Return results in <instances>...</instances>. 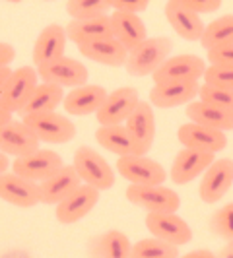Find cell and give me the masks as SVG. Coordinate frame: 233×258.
<instances>
[{
	"instance_id": "6da1fadb",
	"label": "cell",
	"mask_w": 233,
	"mask_h": 258,
	"mask_svg": "<svg viewBox=\"0 0 233 258\" xmlns=\"http://www.w3.org/2000/svg\"><path fill=\"white\" fill-rule=\"evenodd\" d=\"M171 51H173V41L169 37H148L140 47L129 52V60L125 68L130 76H154L159 66L169 58Z\"/></svg>"
},
{
	"instance_id": "7a4b0ae2",
	"label": "cell",
	"mask_w": 233,
	"mask_h": 258,
	"mask_svg": "<svg viewBox=\"0 0 233 258\" xmlns=\"http://www.w3.org/2000/svg\"><path fill=\"white\" fill-rule=\"evenodd\" d=\"M74 169L78 171L84 184H90L93 188L109 190L115 184V171L107 163V159L101 157L99 152H95L90 146H80L74 154L72 161Z\"/></svg>"
},
{
	"instance_id": "3957f363",
	"label": "cell",
	"mask_w": 233,
	"mask_h": 258,
	"mask_svg": "<svg viewBox=\"0 0 233 258\" xmlns=\"http://www.w3.org/2000/svg\"><path fill=\"white\" fill-rule=\"evenodd\" d=\"M125 196L130 204L142 208L148 214H177L181 208V196L163 184L159 186L129 184Z\"/></svg>"
},
{
	"instance_id": "277c9868",
	"label": "cell",
	"mask_w": 233,
	"mask_h": 258,
	"mask_svg": "<svg viewBox=\"0 0 233 258\" xmlns=\"http://www.w3.org/2000/svg\"><path fill=\"white\" fill-rule=\"evenodd\" d=\"M116 173L130 184L140 186H159L167 179L163 165L146 155H127L116 159Z\"/></svg>"
},
{
	"instance_id": "5b68a950",
	"label": "cell",
	"mask_w": 233,
	"mask_h": 258,
	"mask_svg": "<svg viewBox=\"0 0 233 258\" xmlns=\"http://www.w3.org/2000/svg\"><path fill=\"white\" fill-rule=\"evenodd\" d=\"M63 167H65V163H63L61 154H56L52 150H37L26 157L14 159L12 173L24 177L27 181L41 184L49 177H52L54 173H59Z\"/></svg>"
},
{
	"instance_id": "8992f818",
	"label": "cell",
	"mask_w": 233,
	"mask_h": 258,
	"mask_svg": "<svg viewBox=\"0 0 233 258\" xmlns=\"http://www.w3.org/2000/svg\"><path fill=\"white\" fill-rule=\"evenodd\" d=\"M31 132L39 138V142L47 144H66L74 140L76 124L61 113H45V115H31L24 118Z\"/></svg>"
},
{
	"instance_id": "52a82bcc",
	"label": "cell",
	"mask_w": 233,
	"mask_h": 258,
	"mask_svg": "<svg viewBox=\"0 0 233 258\" xmlns=\"http://www.w3.org/2000/svg\"><path fill=\"white\" fill-rule=\"evenodd\" d=\"M39 86V74L35 66H20L12 72L10 80L6 82L4 90L0 93L2 103L6 105L12 113H20L24 105L29 101L33 91Z\"/></svg>"
},
{
	"instance_id": "ba28073f",
	"label": "cell",
	"mask_w": 233,
	"mask_h": 258,
	"mask_svg": "<svg viewBox=\"0 0 233 258\" xmlns=\"http://www.w3.org/2000/svg\"><path fill=\"white\" fill-rule=\"evenodd\" d=\"M39 78L45 82V84H54L59 88H80V86H86L88 84V68L84 62H80L76 58H70V56H63L59 60H52L49 64L37 68Z\"/></svg>"
},
{
	"instance_id": "9c48e42d",
	"label": "cell",
	"mask_w": 233,
	"mask_h": 258,
	"mask_svg": "<svg viewBox=\"0 0 233 258\" xmlns=\"http://www.w3.org/2000/svg\"><path fill=\"white\" fill-rule=\"evenodd\" d=\"M140 97L136 88H119L115 91H109L105 103L101 109L95 113L97 122L101 126H116V124H125L127 118L132 115V111L138 107Z\"/></svg>"
},
{
	"instance_id": "30bf717a",
	"label": "cell",
	"mask_w": 233,
	"mask_h": 258,
	"mask_svg": "<svg viewBox=\"0 0 233 258\" xmlns=\"http://www.w3.org/2000/svg\"><path fill=\"white\" fill-rule=\"evenodd\" d=\"M206 60L196 54H177L169 56L159 70L155 72L152 80L154 84H165V82H198L204 78L206 72Z\"/></svg>"
},
{
	"instance_id": "8fae6325",
	"label": "cell",
	"mask_w": 233,
	"mask_h": 258,
	"mask_svg": "<svg viewBox=\"0 0 233 258\" xmlns=\"http://www.w3.org/2000/svg\"><path fill=\"white\" fill-rule=\"evenodd\" d=\"M231 184H233V159H229V157H220L202 175V181H200V186H198L200 200L206 202V204H216V202H220L221 198L229 192Z\"/></svg>"
},
{
	"instance_id": "7c38bea8",
	"label": "cell",
	"mask_w": 233,
	"mask_h": 258,
	"mask_svg": "<svg viewBox=\"0 0 233 258\" xmlns=\"http://www.w3.org/2000/svg\"><path fill=\"white\" fill-rule=\"evenodd\" d=\"M146 227L155 239L183 246L193 241V229L179 214H146Z\"/></svg>"
},
{
	"instance_id": "4fadbf2b",
	"label": "cell",
	"mask_w": 233,
	"mask_h": 258,
	"mask_svg": "<svg viewBox=\"0 0 233 258\" xmlns=\"http://www.w3.org/2000/svg\"><path fill=\"white\" fill-rule=\"evenodd\" d=\"M41 150L39 138L31 132L24 120H10L6 124H0V152L6 155L26 157Z\"/></svg>"
},
{
	"instance_id": "5bb4252c",
	"label": "cell",
	"mask_w": 233,
	"mask_h": 258,
	"mask_svg": "<svg viewBox=\"0 0 233 258\" xmlns=\"http://www.w3.org/2000/svg\"><path fill=\"white\" fill-rule=\"evenodd\" d=\"M177 140L183 144V148L208 152V154H218V152L227 148L225 132L206 128V126L196 124V122L181 124L177 130Z\"/></svg>"
},
{
	"instance_id": "9a60e30c",
	"label": "cell",
	"mask_w": 233,
	"mask_h": 258,
	"mask_svg": "<svg viewBox=\"0 0 233 258\" xmlns=\"http://www.w3.org/2000/svg\"><path fill=\"white\" fill-rule=\"evenodd\" d=\"M214 155L216 154L189 150V148L179 150L173 159V165H171V181L175 184H187V182L194 181L196 177L204 175L208 167L216 161Z\"/></svg>"
},
{
	"instance_id": "2e32d148",
	"label": "cell",
	"mask_w": 233,
	"mask_h": 258,
	"mask_svg": "<svg viewBox=\"0 0 233 258\" xmlns=\"http://www.w3.org/2000/svg\"><path fill=\"white\" fill-rule=\"evenodd\" d=\"M200 91L198 82H165L154 84L150 90V103L159 109H173L179 105H189L196 101Z\"/></svg>"
},
{
	"instance_id": "e0dca14e",
	"label": "cell",
	"mask_w": 233,
	"mask_h": 258,
	"mask_svg": "<svg viewBox=\"0 0 233 258\" xmlns=\"http://www.w3.org/2000/svg\"><path fill=\"white\" fill-rule=\"evenodd\" d=\"M97 202H99V190L90 184H82L66 200L56 204V220L65 225L76 223L84 220Z\"/></svg>"
},
{
	"instance_id": "ac0fdd59",
	"label": "cell",
	"mask_w": 233,
	"mask_h": 258,
	"mask_svg": "<svg viewBox=\"0 0 233 258\" xmlns=\"http://www.w3.org/2000/svg\"><path fill=\"white\" fill-rule=\"evenodd\" d=\"M0 198L12 206L33 208L41 202V192L37 182L27 181L16 173H4L0 175Z\"/></svg>"
},
{
	"instance_id": "d6986e66",
	"label": "cell",
	"mask_w": 233,
	"mask_h": 258,
	"mask_svg": "<svg viewBox=\"0 0 233 258\" xmlns=\"http://www.w3.org/2000/svg\"><path fill=\"white\" fill-rule=\"evenodd\" d=\"M66 27L59 26V24H51L47 26L35 39L33 45V64L35 68L49 64L52 60H59L65 56L66 49Z\"/></svg>"
},
{
	"instance_id": "ffe728a7",
	"label": "cell",
	"mask_w": 233,
	"mask_h": 258,
	"mask_svg": "<svg viewBox=\"0 0 233 258\" xmlns=\"http://www.w3.org/2000/svg\"><path fill=\"white\" fill-rule=\"evenodd\" d=\"M109 91L103 86H95V84H86L70 90L65 95V111L68 115L74 116H86L91 113H97L105 103Z\"/></svg>"
},
{
	"instance_id": "44dd1931",
	"label": "cell",
	"mask_w": 233,
	"mask_h": 258,
	"mask_svg": "<svg viewBox=\"0 0 233 258\" xmlns=\"http://www.w3.org/2000/svg\"><path fill=\"white\" fill-rule=\"evenodd\" d=\"M165 18L173 31L185 41H200L206 26L198 14L191 12L181 0H169L165 4Z\"/></svg>"
},
{
	"instance_id": "7402d4cb",
	"label": "cell",
	"mask_w": 233,
	"mask_h": 258,
	"mask_svg": "<svg viewBox=\"0 0 233 258\" xmlns=\"http://www.w3.org/2000/svg\"><path fill=\"white\" fill-rule=\"evenodd\" d=\"M125 126L132 134V138L136 140L138 148H140V154H148L155 140V115L152 103L140 101L138 107L132 111V115L127 118Z\"/></svg>"
},
{
	"instance_id": "603a6c76",
	"label": "cell",
	"mask_w": 233,
	"mask_h": 258,
	"mask_svg": "<svg viewBox=\"0 0 233 258\" xmlns=\"http://www.w3.org/2000/svg\"><path fill=\"white\" fill-rule=\"evenodd\" d=\"M78 186H82V179H80L78 171L74 169V165H65L59 173H54L52 177L39 184L41 202L43 204H61Z\"/></svg>"
},
{
	"instance_id": "cb8c5ba5",
	"label": "cell",
	"mask_w": 233,
	"mask_h": 258,
	"mask_svg": "<svg viewBox=\"0 0 233 258\" xmlns=\"http://www.w3.org/2000/svg\"><path fill=\"white\" fill-rule=\"evenodd\" d=\"M109 16H111L115 39L129 52L134 51L136 47H140L148 39V29H146V24L142 22L140 16L125 12H113Z\"/></svg>"
},
{
	"instance_id": "d4e9b609",
	"label": "cell",
	"mask_w": 233,
	"mask_h": 258,
	"mask_svg": "<svg viewBox=\"0 0 233 258\" xmlns=\"http://www.w3.org/2000/svg\"><path fill=\"white\" fill-rule=\"evenodd\" d=\"M66 35L72 43L86 45L93 41H101V39H113V24H111V16H101V18H93V20H70V24L66 26Z\"/></svg>"
},
{
	"instance_id": "484cf974",
	"label": "cell",
	"mask_w": 233,
	"mask_h": 258,
	"mask_svg": "<svg viewBox=\"0 0 233 258\" xmlns=\"http://www.w3.org/2000/svg\"><path fill=\"white\" fill-rule=\"evenodd\" d=\"M78 51L82 52V56H86L88 60H93V62L103 66H111V68H121L129 60V51L115 37L80 45Z\"/></svg>"
},
{
	"instance_id": "4316f807",
	"label": "cell",
	"mask_w": 233,
	"mask_h": 258,
	"mask_svg": "<svg viewBox=\"0 0 233 258\" xmlns=\"http://www.w3.org/2000/svg\"><path fill=\"white\" fill-rule=\"evenodd\" d=\"M95 140L97 144L105 148L107 152L119 155V157H127V155H142L136 140L132 138L125 124H116V126H99L95 130Z\"/></svg>"
},
{
	"instance_id": "83f0119b",
	"label": "cell",
	"mask_w": 233,
	"mask_h": 258,
	"mask_svg": "<svg viewBox=\"0 0 233 258\" xmlns=\"http://www.w3.org/2000/svg\"><path fill=\"white\" fill-rule=\"evenodd\" d=\"M90 258H130L132 243L123 231H111L97 235L90 241Z\"/></svg>"
},
{
	"instance_id": "f1b7e54d",
	"label": "cell",
	"mask_w": 233,
	"mask_h": 258,
	"mask_svg": "<svg viewBox=\"0 0 233 258\" xmlns=\"http://www.w3.org/2000/svg\"><path fill=\"white\" fill-rule=\"evenodd\" d=\"M187 116L191 118V122L202 124L206 128L220 130V132H227L233 130V113L231 111H223L218 107H212L208 103H202L200 99H196L193 103L187 105L185 109Z\"/></svg>"
},
{
	"instance_id": "f546056e",
	"label": "cell",
	"mask_w": 233,
	"mask_h": 258,
	"mask_svg": "<svg viewBox=\"0 0 233 258\" xmlns=\"http://www.w3.org/2000/svg\"><path fill=\"white\" fill-rule=\"evenodd\" d=\"M65 90L54 86V84H45L41 82L37 90L33 91V95L29 97V101L24 105V109L18 113L24 118L31 115H45V113H54L59 105L65 101Z\"/></svg>"
},
{
	"instance_id": "4dcf8cb0",
	"label": "cell",
	"mask_w": 233,
	"mask_h": 258,
	"mask_svg": "<svg viewBox=\"0 0 233 258\" xmlns=\"http://www.w3.org/2000/svg\"><path fill=\"white\" fill-rule=\"evenodd\" d=\"M200 43L206 51L233 45V14H225L218 20L210 22L204 29V35L200 39Z\"/></svg>"
},
{
	"instance_id": "1f68e13d",
	"label": "cell",
	"mask_w": 233,
	"mask_h": 258,
	"mask_svg": "<svg viewBox=\"0 0 233 258\" xmlns=\"http://www.w3.org/2000/svg\"><path fill=\"white\" fill-rule=\"evenodd\" d=\"M130 258H179V246L169 245L161 239H140L132 245Z\"/></svg>"
},
{
	"instance_id": "d6a6232c",
	"label": "cell",
	"mask_w": 233,
	"mask_h": 258,
	"mask_svg": "<svg viewBox=\"0 0 233 258\" xmlns=\"http://www.w3.org/2000/svg\"><path fill=\"white\" fill-rule=\"evenodd\" d=\"M111 10V2L109 0H95V2H84V0H70L66 2V12L72 20H93V18H101L107 16Z\"/></svg>"
},
{
	"instance_id": "836d02e7",
	"label": "cell",
	"mask_w": 233,
	"mask_h": 258,
	"mask_svg": "<svg viewBox=\"0 0 233 258\" xmlns=\"http://www.w3.org/2000/svg\"><path fill=\"white\" fill-rule=\"evenodd\" d=\"M210 229L225 243L233 241V202L214 212V216L210 218Z\"/></svg>"
},
{
	"instance_id": "e575fe53",
	"label": "cell",
	"mask_w": 233,
	"mask_h": 258,
	"mask_svg": "<svg viewBox=\"0 0 233 258\" xmlns=\"http://www.w3.org/2000/svg\"><path fill=\"white\" fill-rule=\"evenodd\" d=\"M198 99L202 103H208L212 105V107H218V109L231 111L233 113V91L229 90H221V88H214V86L202 84L200 91H198Z\"/></svg>"
},
{
	"instance_id": "d590c367",
	"label": "cell",
	"mask_w": 233,
	"mask_h": 258,
	"mask_svg": "<svg viewBox=\"0 0 233 258\" xmlns=\"http://www.w3.org/2000/svg\"><path fill=\"white\" fill-rule=\"evenodd\" d=\"M204 84L233 91V66L208 64L204 72Z\"/></svg>"
},
{
	"instance_id": "8d00e7d4",
	"label": "cell",
	"mask_w": 233,
	"mask_h": 258,
	"mask_svg": "<svg viewBox=\"0 0 233 258\" xmlns=\"http://www.w3.org/2000/svg\"><path fill=\"white\" fill-rule=\"evenodd\" d=\"M113 12H125V14H142L148 10V0H109Z\"/></svg>"
},
{
	"instance_id": "74e56055",
	"label": "cell",
	"mask_w": 233,
	"mask_h": 258,
	"mask_svg": "<svg viewBox=\"0 0 233 258\" xmlns=\"http://www.w3.org/2000/svg\"><path fill=\"white\" fill-rule=\"evenodd\" d=\"M183 4L194 14H212V12H218L221 8V2L220 0H181Z\"/></svg>"
},
{
	"instance_id": "f35d334b",
	"label": "cell",
	"mask_w": 233,
	"mask_h": 258,
	"mask_svg": "<svg viewBox=\"0 0 233 258\" xmlns=\"http://www.w3.org/2000/svg\"><path fill=\"white\" fill-rule=\"evenodd\" d=\"M208 62L220 66H233V45H225V47L208 51Z\"/></svg>"
},
{
	"instance_id": "ab89813d",
	"label": "cell",
	"mask_w": 233,
	"mask_h": 258,
	"mask_svg": "<svg viewBox=\"0 0 233 258\" xmlns=\"http://www.w3.org/2000/svg\"><path fill=\"white\" fill-rule=\"evenodd\" d=\"M16 58V49L10 43H0V68H10Z\"/></svg>"
},
{
	"instance_id": "60d3db41",
	"label": "cell",
	"mask_w": 233,
	"mask_h": 258,
	"mask_svg": "<svg viewBox=\"0 0 233 258\" xmlns=\"http://www.w3.org/2000/svg\"><path fill=\"white\" fill-rule=\"evenodd\" d=\"M179 258H216V254L208 248H198V250H191V252H187Z\"/></svg>"
},
{
	"instance_id": "b9f144b4",
	"label": "cell",
	"mask_w": 233,
	"mask_h": 258,
	"mask_svg": "<svg viewBox=\"0 0 233 258\" xmlns=\"http://www.w3.org/2000/svg\"><path fill=\"white\" fill-rule=\"evenodd\" d=\"M10 120H12V111L2 103V99H0V124H6Z\"/></svg>"
},
{
	"instance_id": "7bdbcfd3",
	"label": "cell",
	"mask_w": 233,
	"mask_h": 258,
	"mask_svg": "<svg viewBox=\"0 0 233 258\" xmlns=\"http://www.w3.org/2000/svg\"><path fill=\"white\" fill-rule=\"evenodd\" d=\"M216 258H233V241L229 243H225V245L221 246L220 250H218V254Z\"/></svg>"
},
{
	"instance_id": "ee69618b",
	"label": "cell",
	"mask_w": 233,
	"mask_h": 258,
	"mask_svg": "<svg viewBox=\"0 0 233 258\" xmlns=\"http://www.w3.org/2000/svg\"><path fill=\"white\" fill-rule=\"evenodd\" d=\"M12 72H14V70H10V68H0V93H2V90H4L6 82L10 80Z\"/></svg>"
},
{
	"instance_id": "f6af8a7d",
	"label": "cell",
	"mask_w": 233,
	"mask_h": 258,
	"mask_svg": "<svg viewBox=\"0 0 233 258\" xmlns=\"http://www.w3.org/2000/svg\"><path fill=\"white\" fill-rule=\"evenodd\" d=\"M8 165H10V161H8V155L0 152V175L8 173Z\"/></svg>"
}]
</instances>
